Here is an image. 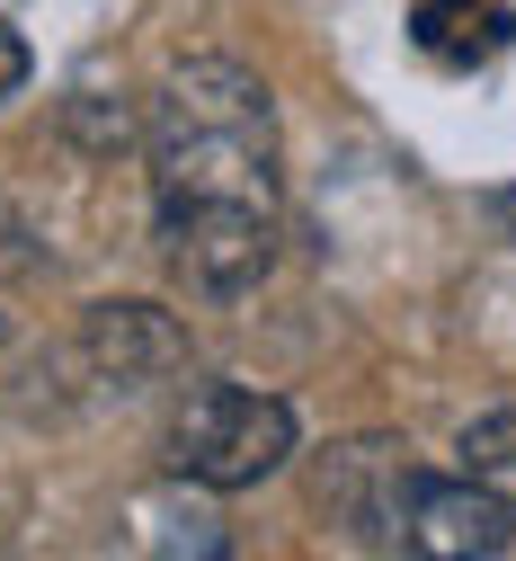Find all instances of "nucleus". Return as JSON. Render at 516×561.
Returning <instances> with one entry per match:
<instances>
[{
	"instance_id": "1",
	"label": "nucleus",
	"mask_w": 516,
	"mask_h": 561,
	"mask_svg": "<svg viewBox=\"0 0 516 561\" xmlns=\"http://www.w3.org/2000/svg\"><path fill=\"white\" fill-rule=\"evenodd\" d=\"M276 107L232 54H196L152 99V215L161 259L196 295H241L276 259Z\"/></svg>"
},
{
	"instance_id": "2",
	"label": "nucleus",
	"mask_w": 516,
	"mask_h": 561,
	"mask_svg": "<svg viewBox=\"0 0 516 561\" xmlns=\"http://www.w3.org/2000/svg\"><path fill=\"white\" fill-rule=\"evenodd\" d=\"M321 500H339V517L365 543L418 552V561H472L516 543V500H498L481 472H410L383 446H347L339 490L321 481Z\"/></svg>"
},
{
	"instance_id": "3",
	"label": "nucleus",
	"mask_w": 516,
	"mask_h": 561,
	"mask_svg": "<svg viewBox=\"0 0 516 561\" xmlns=\"http://www.w3.org/2000/svg\"><path fill=\"white\" fill-rule=\"evenodd\" d=\"M161 455L196 490H250L294 455V410L276 392H250V383H187Z\"/></svg>"
},
{
	"instance_id": "4",
	"label": "nucleus",
	"mask_w": 516,
	"mask_h": 561,
	"mask_svg": "<svg viewBox=\"0 0 516 561\" xmlns=\"http://www.w3.org/2000/svg\"><path fill=\"white\" fill-rule=\"evenodd\" d=\"M81 357L99 366V383L142 392L152 375L187 366V339H179L152 304H99V312H90V330H81Z\"/></svg>"
},
{
	"instance_id": "5",
	"label": "nucleus",
	"mask_w": 516,
	"mask_h": 561,
	"mask_svg": "<svg viewBox=\"0 0 516 561\" xmlns=\"http://www.w3.org/2000/svg\"><path fill=\"white\" fill-rule=\"evenodd\" d=\"M516 36V10L507 0H410V45L446 72H472V62L507 54Z\"/></svg>"
},
{
	"instance_id": "6",
	"label": "nucleus",
	"mask_w": 516,
	"mask_h": 561,
	"mask_svg": "<svg viewBox=\"0 0 516 561\" xmlns=\"http://www.w3.org/2000/svg\"><path fill=\"white\" fill-rule=\"evenodd\" d=\"M463 472H481V481H516V401L463 428Z\"/></svg>"
},
{
	"instance_id": "7",
	"label": "nucleus",
	"mask_w": 516,
	"mask_h": 561,
	"mask_svg": "<svg viewBox=\"0 0 516 561\" xmlns=\"http://www.w3.org/2000/svg\"><path fill=\"white\" fill-rule=\"evenodd\" d=\"M19 81H27V45H19V27H10V19H0V99H10Z\"/></svg>"
},
{
	"instance_id": "8",
	"label": "nucleus",
	"mask_w": 516,
	"mask_h": 561,
	"mask_svg": "<svg viewBox=\"0 0 516 561\" xmlns=\"http://www.w3.org/2000/svg\"><path fill=\"white\" fill-rule=\"evenodd\" d=\"M481 215H490L498 241H516V187H490V196H481Z\"/></svg>"
},
{
	"instance_id": "9",
	"label": "nucleus",
	"mask_w": 516,
	"mask_h": 561,
	"mask_svg": "<svg viewBox=\"0 0 516 561\" xmlns=\"http://www.w3.org/2000/svg\"><path fill=\"white\" fill-rule=\"evenodd\" d=\"M0 339H10V304H0Z\"/></svg>"
}]
</instances>
